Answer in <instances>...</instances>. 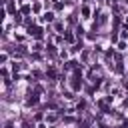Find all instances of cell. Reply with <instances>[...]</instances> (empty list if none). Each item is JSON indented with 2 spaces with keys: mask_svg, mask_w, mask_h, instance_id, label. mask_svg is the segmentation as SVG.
Wrapping results in <instances>:
<instances>
[{
  "mask_svg": "<svg viewBox=\"0 0 128 128\" xmlns=\"http://www.w3.org/2000/svg\"><path fill=\"white\" fill-rule=\"evenodd\" d=\"M30 32H32V34H34L36 38H40V36H42V30H40L38 26H34V28H30Z\"/></svg>",
  "mask_w": 128,
  "mask_h": 128,
  "instance_id": "cell-1",
  "label": "cell"
},
{
  "mask_svg": "<svg viewBox=\"0 0 128 128\" xmlns=\"http://www.w3.org/2000/svg\"><path fill=\"white\" fill-rule=\"evenodd\" d=\"M22 12H24V14H28V12H30V6H28V4H24V6H22Z\"/></svg>",
  "mask_w": 128,
  "mask_h": 128,
  "instance_id": "cell-2",
  "label": "cell"
}]
</instances>
